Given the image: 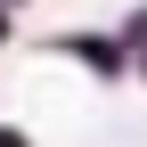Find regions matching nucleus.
<instances>
[{
    "label": "nucleus",
    "mask_w": 147,
    "mask_h": 147,
    "mask_svg": "<svg viewBox=\"0 0 147 147\" xmlns=\"http://www.w3.org/2000/svg\"><path fill=\"white\" fill-rule=\"evenodd\" d=\"M0 147H25V131H0Z\"/></svg>",
    "instance_id": "obj_1"
}]
</instances>
